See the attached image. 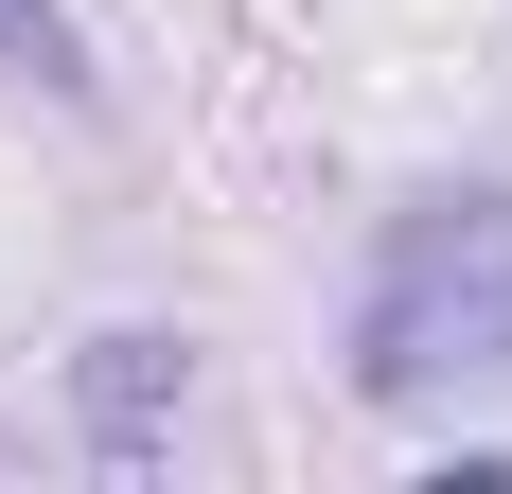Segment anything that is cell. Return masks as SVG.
Here are the masks:
<instances>
[{
  "label": "cell",
  "instance_id": "cell-1",
  "mask_svg": "<svg viewBox=\"0 0 512 494\" xmlns=\"http://www.w3.org/2000/svg\"><path fill=\"white\" fill-rule=\"evenodd\" d=\"M354 389L424 406V389H512V195H407L354 300Z\"/></svg>",
  "mask_w": 512,
  "mask_h": 494
},
{
  "label": "cell",
  "instance_id": "cell-2",
  "mask_svg": "<svg viewBox=\"0 0 512 494\" xmlns=\"http://www.w3.org/2000/svg\"><path fill=\"white\" fill-rule=\"evenodd\" d=\"M0 53H18L36 89H89V36H71V0H0Z\"/></svg>",
  "mask_w": 512,
  "mask_h": 494
}]
</instances>
